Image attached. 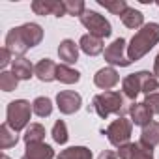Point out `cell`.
<instances>
[{
    "mask_svg": "<svg viewBox=\"0 0 159 159\" xmlns=\"http://www.w3.org/2000/svg\"><path fill=\"white\" fill-rule=\"evenodd\" d=\"M43 39V28L36 23H26L23 26H17V28H11L6 36V49L15 54V56H23L30 47H36L39 45Z\"/></svg>",
    "mask_w": 159,
    "mask_h": 159,
    "instance_id": "1",
    "label": "cell"
},
{
    "mask_svg": "<svg viewBox=\"0 0 159 159\" xmlns=\"http://www.w3.org/2000/svg\"><path fill=\"white\" fill-rule=\"evenodd\" d=\"M157 43H159V25L148 23L131 38L127 45V58L131 62H137L142 56H146Z\"/></svg>",
    "mask_w": 159,
    "mask_h": 159,
    "instance_id": "2",
    "label": "cell"
},
{
    "mask_svg": "<svg viewBox=\"0 0 159 159\" xmlns=\"http://www.w3.org/2000/svg\"><path fill=\"white\" fill-rule=\"evenodd\" d=\"M92 111L99 116V118H109V114H118V118L127 111L125 103H124V96L120 92H103L94 96L92 99Z\"/></svg>",
    "mask_w": 159,
    "mask_h": 159,
    "instance_id": "3",
    "label": "cell"
},
{
    "mask_svg": "<svg viewBox=\"0 0 159 159\" xmlns=\"http://www.w3.org/2000/svg\"><path fill=\"white\" fill-rule=\"evenodd\" d=\"M32 107L26 99H15L8 105L6 109V124L15 131H23L25 127H28V122H30V114H32Z\"/></svg>",
    "mask_w": 159,
    "mask_h": 159,
    "instance_id": "4",
    "label": "cell"
},
{
    "mask_svg": "<svg viewBox=\"0 0 159 159\" xmlns=\"http://www.w3.org/2000/svg\"><path fill=\"white\" fill-rule=\"evenodd\" d=\"M79 19H81L83 26L88 28L90 34L96 36V38H101V39H103V38H109V36L112 34V26H111V23H109L103 15H99L98 11L86 10Z\"/></svg>",
    "mask_w": 159,
    "mask_h": 159,
    "instance_id": "5",
    "label": "cell"
},
{
    "mask_svg": "<svg viewBox=\"0 0 159 159\" xmlns=\"http://www.w3.org/2000/svg\"><path fill=\"white\" fill-rule=\"evenodd\" d=\"M131 129H133V122L127 120V118H124V116H120L118 120H114V122L107 127L105 135H107V139L111 140V144H114V146L120 148V146H124V144L129 142V139H131Z\"/></svg>",
    "mask_w": 159,
    "mask_h": 159,
    "instance_id": "6",
    "label": "cell"
},
{
    "mask_svg": "<svg viewBox=\"0 0 159 159\" xmlns=\"http://www.w3.org/2000/svg\"><path fill=\"white\" fill-rule=\"evenodd\" d=\"M105 62H109L111 66H120V67H127L131 64V60L125 56V39L124 38L114 39L105 49Z\"/></svg>",
    "mask_w": 159,
    "mask_h": 159,
    "instance_id": "7",
    "label": "cell"
},
{
    "mask_svg": "<svg viewBox=\"0 0 159 159\" xmlns=\"http://www.w3.org/2000/svg\"><path fill=\"white\" fill-rule=\"evenodd\" d=\"M56 105H58V109H60L62 114H75L79 109H81L83 99H81V96H79L77 92H73V90H62L56 96Z\"/></svg>",
    "mask_w": 159,
    "mask_h": 159,
    "instance_id": "8",
    "label": "cell"
},
{
    "mask_svg": "<svg viewBox=\"0 0 159 159\" xmlns=\"http://www.w3.org/2000/svg\"><path fill=\"white\" fill-rule=\"evenodd\" d=\"M120 159H153V150L140 142H127L118 150Z\"/></svg>",
    "mask_w": 159,
    "mask_h": 159,
    "instance_id": "9",
    "label": "cell"
},
{
    "mask_svg": "<svg viewBox=\"0 0 159 159\" xmlns=\"http://www.w3.org/2000/svg\"><path fill=\"white\" fill-rule=\"evenodd\" d=\"M32 11L36 15H56V17H64L66 6H64V0H34L32 2Z\"/></svg>",
    "mask_w": 159,
    "mask_h": 159,
    "instance_id": "10",
    "label": "cell"
},
{
    "mask_svg": "<svg viewBox=\"0 0 159 159\" xmlns=\"http://www.w3.org/2000/svg\"><path fill=\"white\" fill-rule=\"evenodd\" d=\"M146 77V71H139V73H131L122 81V92L127 99L135 101L137 96L142 92V81Z\"/></svg>",
    "mask_w": 159,
    "mask_h": 159,
    "instance_id": "11",
    "label": "cell"
},
{
    "mask_svg": "<svg viewBox=\"0 0 159 159\" xmlns=\"http://www.w3.org/2000/svg\"><path fill=\"white\" fill-rule=\"evenodd\" d=\"M118 83H120V75L114 67H103L94 75V84L101 90H107V92L111 88H114Z\"/></svg>",
    "mask_w": 159,
    "mask_h": 159,
    "instance_id": "12",
    "label": "cell"
},
{
    "mask_svg": "<svg viewBox=\"0 0 159 159\" xmlns=\"http://www.w3.org/2000/svg\"><path fill=\"white\" fill-rule=\"evenodd\" d=\"M129 114H131V122L135 125H140V127H146L148 124H152L153 120V112L150 111V107L142 101V103H137L133 101V105L129 107Z\"/></svg>",
    "mask_w": 159,
    "mask_h": 159,
    "instance_id": "13",
    "label": "cell"
},
{
    "mask_svg": "<svg viewBox=\"0 0 159 159\" xmlns=\"http://www.w3.org/2000/svg\"><path fill=\"white\" fill-rule=\"evenodd\" d=\"M56 67H58V66H56L52 60L43 58V60H39V62L36 64L34 73H36V77L39 79L41 83H51V81H54V79H56Z\"/></svg>",
    "mask_w": 159,
    "mask_h": 159,
    "instance_id": "14",
    "label": "cell"
},
{
    "mask_svg": "<svg viewBox=\"0 0 159 159\" xmlns=\"http://www.w3.org/2000/svg\"><path fill=\"white\" fill-rule=\"evenodd\" d=\"M25 155L28 159H52L54 150L45 142H30V144H26Z\"/></svg>",
    "mask_w": 159,
    "mask_h": 159,
    "instance_id": "15",
    "label": "cell"
},
{
    "mask_svg": "<svg viewBox=\"0 0 159 159\" xmlns=\"http://www.w3.org/2000/svg\"><path fill=\"white\" fill-rule=\"evenodd\" d=\"M34 67L36 66H32L30 64V60H26V58H15L13 60V64H11V73L19 79V81H28L30 77H34L36 73H34Z\"/></svg>",
    "mask_w": 159,
    "mask_h": 159,
    "instance_id": "16",
    "label": "cell"
},
{
    "mask_svg": "<svg viewBox=\"0 0 159 159\" xmlns=\"http://www.w3.org/2000/svg\"><path fill=\"white\" fill-rule=\"evenodd\" d=\"M79 47H81L83 52H86L88 56H96L99 52H103V39L101 38H96L92 34H84L79 41Z\"/></svg>",
    "mask_w": 159,
    "mask_h": 159,
    "instance_id": "17",
    "label": "cell"
},
{
    "mask_svg": "<svg viewBox=\"0 0 159 159\" xmlns=\"http://www.w3.org/2000/svg\"><path fill=\"white\" fill-rule=\"evenodd\" d=\"M58 56L60 60L67 66V64H75L79 58V47L75 45L73 39H64L58 47Z\"/></svg>",
    "mask_w": 159,
    "mask_h": 159,
    "instance_id": "18",
    "label": "cell"
},
{
    "mask_svg": "<svg viewBox=\"0 0 159 159\" xmlns=\"http://www.w3.org/2000/svg\"><path fill=\"white\" fill-rule=\"evenodd\" d=\"M140 144H144L146 148H155L159 144V122H152L148 124L146 127H142V133H140Z\"/></svg>",
    "mask_w": 159,
    "mask_h": 159,
    "instance_id": "19",
    "label": "cell"
},
{
    "mask_svg": "<svg viewBox=\"0 0 159 159\" xmlns=\"http://www.w3.org/2000/svg\"><path fill=\"white\" fill-rule=\"evenodd\" d=\"M56 81L64 83V84H75L81 81V73H79L77 69L66 66V64H60L56 67Z\"/></svg>",
    "mask_w": 159,
    "mask_h": 159,
    "instance_id": "20",
    "label": "cell"
},
{
    "mask_svg": "<svg viewBox=\"0 0 159 159\" xmlns=\"http://www.w3.org/2000/svg\"><path fill=\"white\" fill-rule=\"evenodd\" d=\"M122 23L127 26V28H142L144 26V15L135 10V8H127L122 15H120Z\"/></svg>",
    "mask_w": 159,
    "mask_h": 159,
    "instance_id": "21",
    "label": "cell"
},
{
    "mask_svg": "<svg viewBox=\"0 0 159 159\" xmlns=\"http://www.w3.org/2000/svg\"><path fill=\"white\" fill-rule=\"evenodd\" d=\"M58 159H92V150L86 146H71L58 153Z\"/></svg>",
    "mask_w": 159,
    "mask_h": 159,
    "instance_id": "22",
    "label": "cell"
},
{
    "mask_svg": "<svg viewBox=\"0 0 159 159\" xmlns=\"http://www.w3.org/2000/svg\"><path fill=\"white\" fill-rule=\"evenodd\" d=\"M19 140V137L15 135V131L8 125V124H2L0 125V148L2 150H8L11 146H15Z\"/></svg>",
    "mask_w": 159,
    "mask_h": 159,
    "instance_id": "23",
    "label": "cell"
},
{
    "mask_svg": "<svg viewBox=\"0 0 159 159\" xmlns=\"http://www.w3.org/2000/svg\"><path fill=\"white\" fill-rule=\"evenodd\" d=\"M32 111H34V114H38L39 118L51 116V112H52V101H51L49 98H45V96H39V98L34 99Z\"/></svg>",
    "mask_w": 159,
    "mask_h": 159,
    "instance_id": "24",
    "label": "cell"
},
{
    "mask_svg": "<svg viewBox=\"0 0 159 159\" xmlns=\"http://www.w3.org/2000/svg\"><path fill=\"white\" fill-rule=\"evenodd\" d=\"M45 139V127L41 124H30L26 127V133H25V142L30 144V142H43Z\"/></svg>",
    "mask_w": 159,
    "mask_h": 159,
    "instance_id": "25",
    "label": "cell"
},
{
    "mask_svg": "<svg viewBox=\"0 0 159 159\" xmlns=\"http://www.w3.org/2000/svg\"><path fill=\"white\" fill-rule=\"evenodd\" d=\"M19 84V79L11 71H2L0 73V90L4 92H13Z\"/></svg>",
    "mask_w": 159,
    "mask_h": 159,
    "instance_id": "26",
    "label": "cell"
},
{
    "mask_svg": "<svg viewBox=\"0 0 159 159\" xmlns=\"http://www.w3.org/2000/svg\"><path fill=\"white\" fill-rule=\"evenodd\" d=\"M51 135H52L54 142H58V144H66L67 139H69V135H67V127H66V122H64V120H56L54 125H52Z\"/></svg>",
    "mask_w": 159,
    "mask_h": 159,
    "instance_id": "27",
    "label": "cell"
},
{
    "mask_svg": "<svg viewBox=\"0 0 159 159\" xmlns=\"http://www.w3.org/2000/svg\"><path fill=\"white\" fill-rule=\"evenodd\" d=\"M99 6H103L105 10H109L111 13H114V15H118V17L129 8L125 0H112V2H111V0H99Z\"/></svg>",
    "mask_w": 159,
    "mask_h": 159,
    "instance_id": "28",
    "label": "cell"
},
{
    "mask_svg": "<svg viewBox=\"0 0 159 159\" xmlns=\"http://www.w3.org/2000/svg\"><path fill=\"white\" fill-rule=\"evenodd\" d=\"M64 6H66L67 15H73V17H75V15H77V17H81V15L86 11L83 0H64Z\"/></svg>",
    "mask_w": 159,
    "mask_h": 159,
    "instance_id": "29",
    "label": "cell"
},
{
    "mask_svg": "<svg viewBox=\"0 0 159 159\" xmlns=\"http://www.w3.org/2000/svg\"><path fill=\"white\" fill-rule=\"evenodd\" d=\"M144 103L150 107V111L153 114H159V92H153V94L146 96L144 98Z\"/></svg>",
    "mask_w": 159,
    "mask_h": 159,
    "instance_id": "30",
    "label": "cell"
},
{
    "mask_svg": "<svg viewBox=\"0 0 159 159\" xmlns=\"http://www.w3.org/2000/svg\"><path fill=\"white\" fill-rule=\"evenodd\" d=\"M10 60H11V52L6 49V47H2V51H0V66H8L10 64Z\"/></svg>",
    "mask_w": 159,
    "mask_h": 159,
    "instance_id": "31",
    "label": "cell"
},
{
    "mask_svg": "<svg viewBox=\"0 0 159 159\" xmlns=\"http://www.w3.org/2000/svg\"><path fill=\"white\" fill-rule=\"evenodd\" d=\"M118 157V153L116 152H112V150H105V152H101L99 153V157L98 159H116Z\"/></svg>",
    "mask_w": 159,
    "mask_h": 159,
    "instance_id": "32",
    "label": "cell"
},
{
    "mask_svg": "<svg viewBox=\"0 0 159 159\" xmlns=\"http://www.w3.org/2000/svg\"><path fill=\"white\" fill-rule=\"evenodd\" d=\"M153 75L159 79V54L155 56V62H153Z\"/></svg>",
    "mask_w": 159,
    "mask_h": 159,
    "instance_id": "33",
    "label": "cell"
},
{
    "mask_svg": "<svg viewBox=\"0 0 159 159\" xmlns=\"http://www.w3.org/2000/svg\"><path fill=\"white\" fill-rule=\"evenodd\" d=\"M2 159H10V157H8V155H2Z\"/></svg>",
    "mask_w": 159,
    "mask_h": 159,
    "instance_id": "34",
    "label": "cell"
},
{
    "mask_svg": "<svg viewBox=\"0 0 159 159\" xmlns=\"http://www.w3.org/2000/svg\"><path fill=\"white\" fill-rule=\"evenodd\" d=\"M21 159H28V157H26V155H23V157H21Z\"/></svg>",
    "mask_w": 159,
    "mask_h": 159,
    "instance_id": "35",
    "label": "cell"
},
{
    "mask_svg": "<svg viewBox=\"0 0 159 159\" xmlns=\"http://www.w3.org/2000/svg\"><path fill=\"white\" fill-rule=\"evenodd\" d=\"M157 6H159V2H157Z\"/></svg>",
    "mask_w": 159,
    "mask_h": 159,
    "instance_id": "36",
    "label": "cell"
}]
</instances>
